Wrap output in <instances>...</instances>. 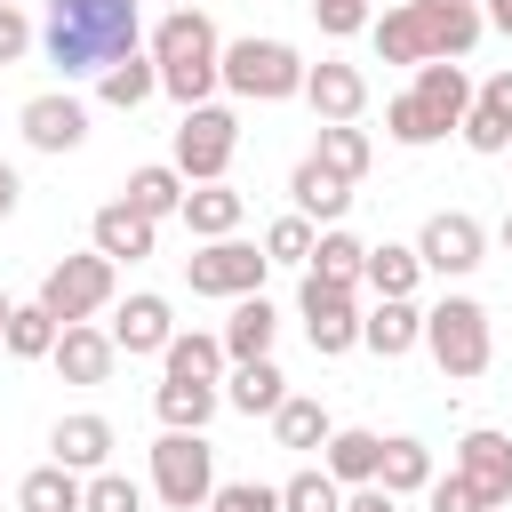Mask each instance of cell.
Segmentation results:
<instances>
[{
	"instance_id": "cb8c5ba5",
	"label": "cell",
	"mask_w": 512,
	"mask_h": 512,
	"mask_svg": "<svg viewBox=\"0 0 512 512\" xmlns=\"http://www.w3.org/2000/svg\"><path fill=\"white\" fill-rule=\"evenodd\" d=\"M240 216H248V200H240L232 184H192V192H184L192 240H224V232H240Z\"/></svg>"
},
{
	"instance_id": "f6af8a7d",
	"label": "cell",
	"mask_w": 512,
	"mask_h": 512,
	"mask_svg": "<svg viewBox=\"0 0 512 512\" xmlns=\"http://www.w3.org/2000/svg\"><path fill=\"white\" fill-rule=\"evenodd\" d=\"M32 40H40V32H32V16L0 8V64H24V56H32Z\"/></svg>"
},
{
	"instance_id": "d4e9b609",
	"label": "cell",
	"mask_w": 512,
	"mask_h": 512,
	"mask_svg": "<svg viewBox=\"0 0 512 512\" xmlns=\"http://www.w3.org/2000/svg\"><path fill=\"white\" fill-rule=\"evenodd\" d=\"M416 96L440 112V128H464V112H472V80H464V64H416Z\"/></svg>"
},
{
	"instance_id": "f5cc1de1",
	"label": "cell",
	"mask_w": 512,
	"mask_h": 512,
	"mask_svg": "<svg viewBox=\"0 0 512 512\" xmlns=\"http://www.w3.org/2000/svg\"><path fill=\"white\" fill-rule=\"evenodd\" d=\"M168 8H192V0H168Z\"/></svg>"
},
{
	"instance_id": "8d00e7d4",
	"label": "cell",
	"mask_w": 512,
	"mask_h": 512,
	"mask_svg": "<svg viewBox=\"0 0 512 512\" xmlns=\"http://www.w3.org/2000/svg\"><path fill=\"white\" fill-rule=\"evenodd\" d=\"M160 360H168V376H200V384H216V376H224V336H184V328H176Z\"/></svg>"
},
{
	"instance_id": "e575fe53",
	"label": "cell",
	"mask_w": 512,
	"mask_h": 512,
	"mask_svg": "<svg viewBox=\"0 0 512 512\" xmlns=\"http://www.w3.org/2000/svg\"><path fill=\"white\" fill-rule=\"evenodd\" d=\"M56 336H64V320L32 296V304H16V320H8V336H0V344H8L16 360H48V352H56Z\"/></svg>"
},
{
	"instance_id": "44dd1931",
	"label": "cell",
	"mask_w": 512,
	"mask_h": 512,
	"mask_svg": "<svg viewBox=\"0 0 512 512\" xmlns=\"http://www.w3.org/2000/svg\"><path fill=\"white\" fill-rule=\"evenodd\" d=\"M48 448H56V464H72V472H104V456H112V424H104L96 408H80V416H56Z\"/></svg>"
},
{
	"instance_id": "ab89813d",
	"label": "cell",
	"mask_w": 512,
	"mask_h": 512,
	"mask_svg": "<svg viewBox=\"0 0 512 512\" xmlns=\"http://www.w3.org/2000/svg\"><path fill=\"white\" fill-rule=\"evenodd\" d=\"M208 512H280V488H264V480H216Z\"/></svg>"
},
{
	"instance_id": "d6a6232c",
	"label": "cell",
	"mask_w": 512,
	"mask_h": 512,
	"mask_svg": "<svg viewBox=\"0 0 512 512\" xmlns=\"http://www.w3.org/2000/svg\"><path fill=\"white\" fill-rule=\"evenodd\" d=\"M152 88H160V64H152V56H120V64H104V72H96V96H104V104H120V112H136Z\"/></svg>"
},
{
	"instance_id": "bcb514c9",
	"label": "cell",
	"mask_w": 512,
	"mask_h": 512,
	"mask_svg": "<svg viewBox=\"0 0 512 512\" xmlns=\"http://www.w3.org/2000/svg\"><path fill=\"white\" fill-rule=\"evenodd\" d=\"M472 104H480V112H496V120H504V128H512V72H488V80H480V96H472Z\"/></svg>"
},
{
	"instance_id": "ffe728a7",
	"label": "cell",
	"mask_w": 512,
	"mask_h": 512,
	"mask_svg": "<svg viewBox=\"0 0 512 512\" xmlns=\"http://www.w3.org/2000/svg\"><path fill=\"white\" fill-rule=\"evenodd\" d=\"M272 336H280V312L264 304V288L256 296H232V320H224V360L240 368V360H272Z\"/></svg>"
},
{
	"instance_id": "6da1fadb",
	"label": "cell",
	"mask_w": 512,
	"mask_h": 512,
	"mask_svg": "<svg viewBox=\"0 0 512 512\" xmlns=\"http://www.w3.org/2000/svg\"><path fill=\"white\" fill-rule=\"evenodd\" d=\"M136 0H48V24H40V48L64 80H96L104 64L136 56Z\"/></svg>"
},
{
	"instance_id": "3957f363",
	"label": "cell",
	"mask_w": 512,
	"mask_h": 512,
	"mask_svg": "<svg viewBox=\"0 0 512 512\" xmlns=\"http://www.w3.org/2000/svg\"><path fill=\"white\" fill-rule=\"evenodd\" d=\"M152 64H160V88L184 112L208 104V88H224V40H216V24L200 8H168L152 24Z\"/></svg>"
},
{
	"instance_id": "7bdbcfd3",
	"label": "cell",
	"mask_w": 512,
	"mask_h": 512,
	"mask_svg": "<svg viewBox=\"0 0 512 512\" xmlns=\"http://www.w3.org/2000/svg\"><path fill=\"white\" fill-rule=\"evenodd\" d=\"M464 144H472V152H488V160H496V152H512V128H504V120H496V112H480V104H472V112H464Z\"/></svg>"
},
{
	"instance_id": "4316f807",
	"label": "cell",
	"mask_w": 512,
	"mask_h": 512,
	"mask_svg": "<svg viewBox=\"0 0 512 512\" xmlns=\"http://www.w3.org/2000/svg\"><path fill=\"white\" fill-rule=\"evenodd\" d=\"M184 192H192V184H184V168H176V160H152V168H136V176H128V200H136L152 224H160V216H184Z\"/></svg>"
},
{
	"instance_id": "9c48e42d",
	"label": "cell",
	"mask_w": 512,
	"mask_h": 512,
	"mask_svg": "<svg viewBox=\"0 0 512 512\" xmlns=\"http://www.w3.org/2000/svg\"><path fill=\"white\" fill-rule=\"evenodd\" d=\"M264 272H272V256L248 248V240H232V232L184 256V288H192V296H224V304H232V296H256Z\"/></svg>"
},
{
	"instance_id": "ba28073f",
	"label": "cell",
	"mask_w": 512,
	"mask_h": 512,
	"mask_svg": "<svg viewBox=\"0 0 512 512\" xmlns=\"http://www.w3.org/2000/svg\"><path fill=\"white\" fill-rule=\"evenodd\" d=\"M232 152H240V120L224 104H192L176 120V168H184V184H224Z\"/></svg>"
},
{
	"instance_id": "484cf974",
	"label": "cell",
	"mask_w": 512,
	"mask_h": 512,
	"mask_svg": "<svg viewBox=\"0 0 512 512\" xmlns=\"http://www.w3.org/2000/svg\"><path fill=\"white\" fill-rule=\"evenodd\" d=\"M280 400H288V376L272 360H240L232 384H224V408H240V416H272Z\"/></svg>"
},
{
	"instance_id": "1f68e13d",
	"label": "cell",
	"mask_w": 512,
	"mask_h": 512,
	"mask_svg": "<svg viewBox=\"0 0 512 512\" xmlns=\"http://www.w3.org/2000/svg\"><path fill=\"white\" fill-rule=\"evenodd\" d=\"M376 480H384L392 496H424V488H432V448H424V440H408V432H400V440H384Z\"/></svg>"
},
{
	"instance_id": "7402d4cb",
	"label": "cell",
	"mask_w": 512,
	"mask_h": 512,
	"mask_svg": "<svg viewBox=\"0 0 512 512\" xmlns=\"http://www.w3.org/2000/svg\"><path fill=\"white\" fill-rule=\"evenodd\" d=\"M16 512H88V480L72 464H40L16 480Z\"/></svg>"
},
{
	"instance_id": "ac0fdd59",
	"label": "cell",
	"mask_w": 512,
	"mask_h": 512,
	"mask_svg": "<svg viewBox=\"0 0 512 512\" xmlns=\"http://www.w3.org/2000/svg\"><path fill=\"white\" fill-rule=\"evenodd\" d=\"M88 240L112 256V264H136V256H152V240H160V224L136 208V200H104L96 208V224H88Z\"/></svg>"
},
{
	"instance_id": "4fadbf2b",
	"label": "cell",
	"mask_w": 512,
	"mask_h": 512,
	"mask_svg": "<svg viewBox=\"0 0 512 512\" xmlns=\"http://www.w3.org/2000/svg\"><path fill=\"white\" fill-rule=\"evenodd\" d=\"M168 336H176V312H168V296L136 288L128 304H112V344H120L128 360H152V352H168Z\"/></svg>"
},
{
	"instance_id": "603a6c76",
	"label": "cell",
	"mask_w": 512,
	"mask_h": 512,
	"mask_svg": "<svg viewBox=\"0 0 512 512\" xmlns=\"http://www.w3.org/2000/svg\"><path fill=\"white\" fill-rule=\"evenodd\" d=\"M216 384H200V376H160V392H152V408H160V424L168 432H200L208 416H216Z\"/></svg>"
},
{
	"instance_id": "f907efd6",
	"label": "cell",
	"mask_w": 512,
	"mask_h": 512,
	"mask_svg": "<svg viewBox=\"0 0 512 512\" xmlns=\"http://www.w3.org/2000/svg\"><path fill=\"white\" fill-rule=\"evenodd\" d=\"M8 320H16V304H8V296H0V336H8Z\"/></svg>"
},
{
	"instance_id": "e0dca14e",
	"label": "cell",
	"mask_w": 512,
	"mask_h": 512,
	"mask_svg": "<svg viewBox=\"0 0 512 512\" xmlns=\"http://www.w3.org/2000/svg\"><path fill=\"white\" fill-rule=\"evenodd\" d=\"M288 192H296V216H312V224H344V208H352V176H336L320 152H304V160H296Z\"/></svg>"
},
{
	"instance_id": "4dcf8cb0",
	"label": "cell",
	"mask_w": 512,
	"mask_h": 512,
	"mask_svg": "<svg viewBox=\"0 0 512 512\" xmlns=\"http://www.w3.org/2000/svg\"><path fill=\"white\" fill-rule=\"evenodd\" d=\"M376 464H384V432H328V472L344 488H368Z\"/></svg>"
},
{
	"instance_id": "816d5d0a",
	"label": "cell",
	"mask_w": 512,
	"mask_h": 512,
	"mask_svg": "<svg viewBox=\"0 0 512 512\" xmlns=\"http://www.w3.org/2000/svg\"><path fill=\"white\" fill-rule=\"evenodd\" d=\"M496 240H504V248H512V216H504V224H496Z\"/></svg>"
},
{
	"instance_id": "60d3db41",
	"label": "cell",
	"mask_w": 512,
	"mask_h": 512,
	"mask_svg": "<svg viewBox=\"0 0 512 512\" xmlns=\"http://www.w3.org/2000/svg\"><path fill=\"white\" fill-rule=\"evenodd\" d=\"M312 24H320L328 40H352V32L376 24V8H368V0H312Z\"/></svg>"
},
{
	"instance_id": "d6986e66",
	"label": "cell",
	"mask_w": 512,
	"mask_h": 512,
	"mask_svg": "<svg viewBox=\"0 0 512 512\" xmlns=\"http://www.w3.org/2000/svg\"><path fill=\"white\" fill-rule=\"evenodd\" d=\"M360 344H368L376 360L416 352V344H424V312H416V296H376V312H360Z\"/></svg>"
},
{
	"instance_id": "9a60e30c",
	"label": "cell",
	"mask_w": 512,
	"mask_h": 512,
	"mask_svg": "<svg viewBox=\"0 0 512 512\" xmlns=\"http://www.w3.org/2000/svg\"><path fill=\"white\" fill-rule=\"evenodd\" d=\"M56 376L64 384H104L112 376V360H120V344H112V328H96V320H72L64 336H56Z\"/></svg>"
},
{
	"instance_id": "277c9868",
	"label": "cell",
	"mask_w": 512,
	"mask_h": 512,
	"mask_svg": "<svg viewBox=\"0 0 512 512\" xmlns=\"http://www.w3.org/2000/svg\"><path fill=\"white\" fill-rule=\"evenodd\" d=\"M424 352H432V368H440L448 384H472V376H488V360H496L488 304H480V296H440V304L424 312Z\"/></svg>"
},
{
	"instance_id": "db71d44e",
	"label": "cell",
	"mask_w": 512,
	"mask_h": 512,
	"mask_svg": "<svg viewBox=\"0 0 512 512\" xmlns=\"http://www.w3.org/2000/svg\"><path fill=\"white\" fill-rule=\"evenodd\" d=\"M0 8H16V0H0Z\"/></svg>"
},
{
	"instance_id": "8fae6325",
	"label": "cell",
	"mask_w": 512,
	"mask_h": 512,
	"mask_svg": "<svg viewBox=\"0 0 512 512\" xmlns=\"http://www.w3.org/2000/svg\"><path fill=\"white\" fill-rule=\"evenodd\" d=\"M416 256H424V272H440V280H464V272H480V264H488V232H480V216H464V208H440V216L416 232Z\"/></svg>"
},
{
	"instance_id": "c3c4849f",
	"label": "cell",
	"mask_w": 512,
	"mask_h": 512,
	"mask_svg": "<svg viewBox=\"0 0 512 512\" xmlns=\"http://www.w3.org/2000/svg\"><path fill=\"white\" fill-rule=\"evenodd\" d=\"M16 200H24V176L0 160V216H16Z\"/></svg>"
},
{
	"instance_id": "2e32d148",
	"label": "cell",
	"mask_w": 512,
	"mask_h": 512,
	"mask_svg": "<svg viewBox=\"0 0 512 512\" xmlns=\"http://www.w3.org/2000/svg\"><path fill=\"white\" fill-rule=\"evenodd\" d=\"M304 104H312L320 120H360V112H368V72L328 56V64H312V72H304Z\"/></svg>"
},
{
	"instance_id": "5bb4252c",
	"label": "cell",
	"mask_w": 512,
	"mask_h": 512,
	"mask_svg": "<svg viewBox=\"0 0 512 512\" xmlns=\"http://www.w3.org/2000/svg\"><path fill=\"white\" fill-rule=\"evenodd\" d=\"M80 136H88V104H80V96L48 88V96L24 104V144H32V152H80Z\"/></svg>"
},
{
	"instance_id": "74e56055",
	"label": "cell",
	"mask_w": 512,
	"mask_h": 512,
	"mask_svg": "<svg viewBox=\"0 0 512 512\" xmlns=\"http://www.w3.org/2000/svg\"><path fill=\"white\" fill-rule=\"evenodd\" d=\"M280 512H344V480L320 464V472H296L288 488H280Z\"/></svg>"
},
{
	"instance_id": "f546056e",
	"label": "cell",
	"mask_w": 512,
	"mask_h": 512,
	"mask_svg": "<svg viewBox=\"0 0 512 512\" xmlns=\"http://www.w3.org/2000/svg\"><path fill=\"white\" fill-rule=\"evenodd\" d=\"M328 432H336V424H328V408H320V400H304V392H288V400L272 408V440H280V448H328Z\"/></svg>"
},
{
	"instance_id": "7c38bea8",
	"label": "cell",
	"mask_w": 512,
	"mask_h": 512,
	"mask_svg": "<svg viewBox=\"0 0 512 512\" xmlns=\"http://www.w3.org/2000/svg\"><path fill=\"white\" fill-rule=\"evenodd\" d=\"M456 472L480 488V504H488V512H504V504H512V440H504V432H488V424H480V432H464V440H456Z\"/></svg>"
},
{
	"instance_id": "8992f818",
	"label": "cell",
	"mask_w": 512,
	"mask_h": 512,
	"mask_svg": "<svg viewBox=\"0 0 512 512\" xmlns=\"http://www.w3.org/2000/svg\"><path fill=\"white\" fill-rule=\"evenodd\" d=\"M152 496L168 512H208V496H216V448L200 432H160L152 440Z\"/></svg>"
},
{
	"instance_id": "83f0119b",
	"label": "cell",
	"mask_w": 512,
	"mask_h": 512,
	"mask_svg": "<svg viewBox=\"0 0 512 512\" xmlns=\"http://www.w3.org/2000/svg\"><path fill=\"white\" fill-rule=\"evenodd\" d=\"M304 272H320V280H336V288H360V272H368V248L344 232V224H320V240H312V264Z\"/></svg>"
},
{
	"instance_id": "ee69618b",
	"label": "cell",
	"mask_w": 512,
	"mask_h": 512,
	"mask_svg": "<svg viewBox=\"0 0 512 512\" xmlns=\"http://www.w3.org/2000/svg\"><path fill=\"white\" fill-rule=\"evenodd\" d=\"M424 496H432V512H488V504H480V488H472L464 472H448V480L432 472V488H424Z\"/></svg>"
},
{
	"instance_id": "b9f144b4",
	"label": "cell",
	"mask_w": 512,
	"mask_h": 512,
	"mask_svg": "<svg viewBox=\"0 0 512 512\" xmlns=\"http://www.w3.org/2000/svg\"><path fill=\"white\" fill-rule=\"evenodd\" d=\"M88 512H144V488L128 472H96L88 480Z\"/></svg>"
},
{
	"instance_id": "5b68a950",
	"label": "cell",
	"mask_w": 512,
	"mask_h": 512,
	"mask_svg": "<svg viewBox=\"0 0 512 512\" xmlns=\"http://www.w3.org/2000/svg\"><path fill=\"white\" fill-rule=\"evenodd\" d=\"M304 56L288 48V40H224V88L240 96V104H288V96H304Z\"/></svg>"
},
{
	"instance_id": "836d02e7",
	"label": "cell",
	"mask_w": 512,
	"mask_h": 512,
	"mask_svg": "<svg viewBox=\"0 0 512 512\" xmlns=\"http://www.w3.org/2000/svg\"><path fill=\"white\" fill-rule=\"evenodd\" d=\"M384 136H392V144H408V152H424V144H440L448 128H440V112L408 88V96H392V104H384Z\"/></svg>"
},
{
	"instance_id": "f35d334b",
	"label": "cell",
	"mask_w": 512,
	"mask_h": 512,
	"mask_svg": "<svg viewBox=\"0 0 512 512\" xmlns=\"http://www.w3.org/2000/svg\"><path fill=\"white\" fill-rule=\"evenodd\" d=\"M312 240H320V232H312V216H296V208L264 224V256H272V264H312Z\"/></svg>"
},
{
	"instance_id": "30bf717a",
	"label": "cell",
	"mask_w": 512,
	"mask_h": 512,
	"mask_svg": "<svg viewBox=\"0 0 512 512\" xmlns=\"http://www.w3.org/2000/svg\"><path fill=\"white\" fill-rule=\"evenodd\" d=\"M296 312H304V336H312V352H320V360H336V352H352V344H360V304H352V288H336V280L304 272Z\"/></svg>"
},
{
	"instance_id": "f1b7e54d",
	"label": "cell",
	"mask_w": 512,
	"mask_h": 512,
	"mask_svg": "<svg viewBox=\"0 0 512 512\" xmlns=\"http://www.w3.org/2000/svg\"><path fill=\"white\" fill-rule=\"evenodd\" d=\"M360 280H368L376 296H416V280H424V256H416V248H400V240H376Z\"/></svg>"
},
{
	"instance_id": "d590c367",
	"label": "cell",
	"mask_w": 512,
	"mask_h": 512,
	"mask_svg": "<svg viewBox=\"0 0 512 512\" xmlns=\"http://www.w3.org/2000/svg\"><path fill=\"white\" fill-rule=\"evenodd\" d=\"M312 152H320L336 176H352V184L368 176V128H360V120H320V144H312Z\"/></svg>"
},
{
	"instance_id": "7dc6e473",
	"label": "cell",
	"mask_w": 512,
	"mask_h": 512,
	"mask_svg": "<svg viewBox=\"0 0 512 512\" xmlns=\"http://www.w3.org/2000/svg\"><path fill=\"white\" fill-rule=\"evenodd\" d=\"M344 512H400V496H392L384 480H368V488H352V496H344Z\"/></svg>"
},
{
	"instance_id": "7a4b0ae2",
	"label": "cell",
	"mask_w": 512,
	"mask_h": 512,
	"mask_svg": "<svg viewBox=\"0 0 512 512\" xmlns=\"http://www.w3.org/2000/svg\"><path fill=\"white\" fill-rule=\"evenodd\" d=\"M480 32H488L480 0H400L368 24L384 64H464L480 48Z\"/></svg>"
},
{
	"instance_id": "52a82bcc",
	"label": "cell",
	"mask_w": 512,
	"mask_h": 512,
	"mask_svg": "<svg viewBox=\"0 0 512 512\" xmlns=\"http://www.w3.org/2000/svg\"><path fill=\"white\" fill-rule=\"evenodd\" d=\"M112 296H120V264H112L104 248H88V256H56L48 280H40V304H48L64 328H72V320H96Z\"/></svg>"
},
{
	"instance_id": "681fc988",
	"label": "cell",
	"mask_w": 512,
	"mask_h": 512,
	"mask_svg": "<svg viewBox=\"0 0 512 512\" xmlns=\"http://www.w3.org/2000/svg\"><path fill=\"white\" fill-rule=\"evenodd\" d=\"M480 16H488V24L504 32V40H512V0H480Z\"/></svg>"
}]
</instances>
